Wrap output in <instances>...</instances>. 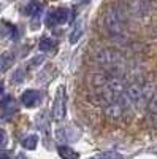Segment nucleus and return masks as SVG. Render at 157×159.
<instances>
[{"mask_svg":"<svg viewBox=\"0 0 157 159\" xmlns=\"http://www.w3.org/2000/svg\"><path fill=\"white\" fill-rule=\"evenodd\" d=\"M67 19H68V10L56 8V10H51L46 15V25L52 27V25H57V24H63Z\"/></svg>","mask_w":157,"mask_h":159,"instance_id":"f03ea898","label":"nucleus"},{"mask_svg":"<svg viewBox=\"0 0 157 159\" xmlns=\"http://www.w3.org/2000/svg\"><path fill=\"white\" fill-rule=\"evenodd\" d=\"M40 10H41L40 2H38V0H30L24 11H25V15H27V16H35V15H38V13H40Z\"/></svg>","mask_w":157,"mask_h":159,"instance_id":"9d476101","label":"nucleus"},{"mask_svg":"<svg viewBox=\"0 0 157 159\" xmlns=\"http://www.w3.org/2000/svg\"><path fill=\"white\" fill-rule=\"evenodd\" d=\"M0 110H2V113L5 116H11L16 111V103H15V100H13L11 96H7L5 99L0 100Z\"/></svg>","mask_w":157,"mask_h":159,"instance_id":"0eeeda50","label":"nucleus"},{"mask_svg":"<svg viewBox=\"0 0 157 159\" xmlns=\"http://www.w3.org/2000/svg\"><path fill=\"white\" fill-rule=\"evenodd\" d=\"M90 0H81V3H89Z\"/></svg>","mask_w":157,"mask_h":159,"instance_id":"dca6fc26","label":"nucleus"},{"mask_svg":"<svg viewBox=\"0 0 157 159\" xmlns=\"http://www.w3.org/2000/svg\"><path fill=\"white\" fill-rule=\"evenodd\" d=\"M0 159H7V156H5V157H0Z\"/></svg>","mask_w":157,"mask_h":159,"instance_id":"f3484780","label":"nucleus"},{"mask_svg":"<svg viewBox=\"0 0 157 159\" xmlns=\"http://www.w3.org/2000/svg\"><path fill=\"white\" fill-rule=\"evenodd\" d=\"M21 102L24 103V107L32 108V107H35V105H38V102H40V92L35 91V89H27L21 96Z\"/></svg>","mask_w":157,"mask_h":159,"instance_id":"39448f33","label":"nucleus"},{"mask_svg":"<svg viewBox=\"0 0 157 159\" xmlns=\"http://www.w3.org/2000/svg\"><path fill=\"white\" fill-rule=\"evenodd\" d=\"M54 46H56L54 40L49 38V37H43V38L40 40V45H38L40 51H43V52H49V51H52V49H54Z\"/></svg>","mask_w":157,"mask_h":159,"instance_id":"9b49d317","label":"nucleus"},{"mask_svg":"<svg viewBox=\"0 0 157 159\" xmlns=\"http://www.w3.org/2000/svg\"><path fill=\"white\" fill-rule=\"evenodd\" d=\"M37 143H38V135L32 134V135H27L25 139H22L21 145L25 148V150H35L37 148Z\"/></svg>","mask_w":157,"mask_h":159,"instance_id":"f8f14e48","label":"nucleus"},{"mask_svg":"<svg viewBox=\"0 0 157 159\" xmlns=\"http://www.w3.org/2000/svg\"><path fill=\"white\" fill-rule=\"evenodd\" d=\"M98 59H100V62H102L103 65L111 67L113 70H114V69H119V62L122 61V57L117 54L116 51H110V49L102 51V54H100Z\"/></svg>","mask_w":157,"mask_h":159,"instance_id":"7ed1b4c3","label":"nucleus"},{"mask_svg":"<svg viewBox=\"0 0 157 159\" xmlns=\"http://www.w3.org/2000/svg\"><path fill=\"white\" fill-rule=\"evenodd\" d=\"M129 15L130 13L127 10V5L122 2H117L107 10V15H105V27H107V30L111 37H121L124 34V27H125V22L129 19Z\"/></svg>","mask_w":157,"mask_h":159,"instance_id":"f257e3e1","label":"nucleus"},{"mask_svg":"<svg viewBox=\"0 0 157 159\" xmlns=\"http://www.w3.org/2000/svg\"><path fill=\"white\" fill-rule=\"evenodd\" d=\"M129 13H132L135 16H145L148 11V3L145 0H132L130 5H127Z\"/></svg>","mask_w":157,"mask_h":159,"instance_id":"423d86ee","label":"nucleus"},{"mask_svg":"<svg viewBox=\"0 0 157 159\" xmlns=\"http://www.w3.org/2000/svg\"><path fill=\"white\" fill-rule=\"evenodd\" d=\"M52 116H54V119H62L65 116V91H63V86H60L57 89L56 103H54V108H52Z\"/></svg>","mask_w":157,"mask_h":159,"instance_id":"20e7f679","label":"nucleus"},{"mask_svg":"<svg viewBox=\"0 0 157 159\" xmlns=\"http://www.w3.org/2000/svg\"><path fill=\"white\" fill-rule=\"evenodd\" d=\"M5 143H7V132L3 129H0V148L5 147Z\"/></svg>","mask_w":157,"mask_h":159,"instance_id":"4468645a","label":"nucleus"},{"mask_svg":"<svg viewBox=\"0 0 157 159\" xmlns=\"http://www.w3.org/2000/svg\"><path fill=\"white\" fill-rule=\"evenodd\" d=\"M2 92H3V84L0 83V94H2Z\"/></svg>","mask_w":157,"mask_h":159,"instance_id":"2eb2a0df","label":"nucleus"},{"mask_svg":"<svg viewBox=\"0 0 157 159\" xmlns=\"http://www.w3.org/2000/svg\"><path fill=\"white\" fill-rule=\"evenodd\" d=\"M90 159H122V154L114 153V151H108V153H100V154L90 157Z\"/></svg>","mask_w":157,"mask_h":159,"instance_id":"ddd939ff","label":"nucleus"},{"mask_svg":"<svg viewBox=\"0 0 157 159\" xmlns=\"http://www.w3.org/2000/svg\"><path fill=\"white\" fill-rule=\"evenodd\" d=\"M59 151V156L62 159H78L80 157V154H78L75 150H72L70 147H65V145H60V147L57 148Z\"/></svg>","mask_w":157,"mask_h":159,"instance_id":"1a4fd4ad","label":"nucleus"},{"mask_svg":"<svg viewBox=\"0 0 157 159\" xmlns=\"http://www.w3.org/2000/svg\"><path fill=\"white\" fill-rule=\"evenodd\" d=\"M83 34H84V21H78L73 27H72V32H70V37H68L70 43L75 45L78 40L83 37Z\"/></svg>","mask_w":157,"mask_h":159,"instance_id":"6e6552de","label":"nucleus"}]
</instances>
